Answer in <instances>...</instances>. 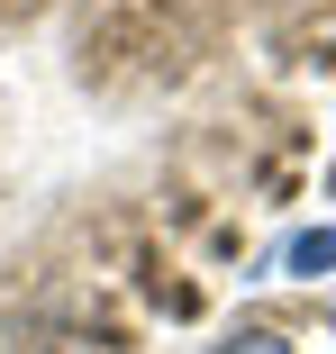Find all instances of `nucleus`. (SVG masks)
Listing matches in <instances>:
<instances>
[{"label": "nucleus", "mask_w": 336, "mask_h": 354, "mask_svg": "<svg viewBox=\"0 0 336 354\" xmlns=\"http://www.w3.org/2000/svg\"><path fill=\"white\" fill-rule=\"evenodd\" d=\"M336 263V227H318V236H291V272H327Z\"/></svg>", "instance_id": "obj_2"}, {"label": "nucleus", "mask_w": 336, "mask_h": 354, "mask_svg": "<svg viewBox=\"0 0 336 354\" xmlns=\"http://www.w3.org/2000/svg\"><path fill=\"white\" fill-rule=\"evenodd\" d=\"M209 354H291V336H282V327H236V336L209 345Z\"/></svg>", "instance_id": "obj_1"}]
</instances>
